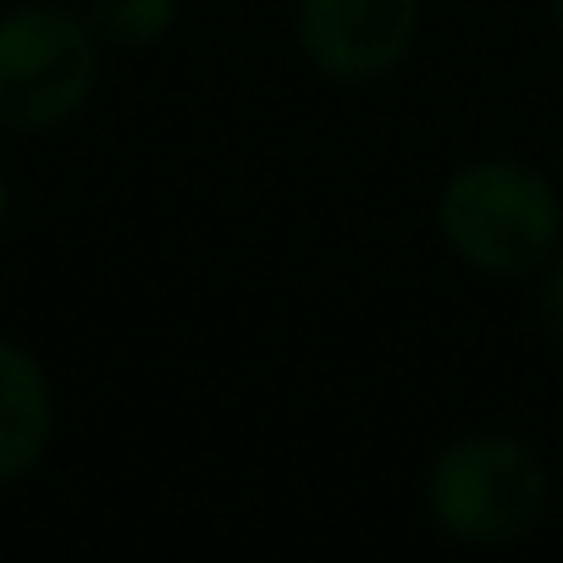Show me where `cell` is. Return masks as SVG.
I'll use <instances>...</instances> for the list:
<instances>
[{
    "instance_id": "ba28073f",
    "label": "cell",
    "mask_w": 563,
    "mask_h": 563,
    "mask_svg": "<svg viewBox=\"0 0 563 563\" xmlns=\"http://www.w3.org/2000/svg\"><path fill=\"white\" fill-rule=\"evenodd\" d=\"M552 23H558V34H563V0H552Z\"/></svg>"
},
{
    "instance_id": "6da1fadb",
    "label": "cell",
    "mask_w": 563,
    "mask_h": 563,
    "mask_svg": "<svg viewBox=\"0 0 563 563\" xmlns=\"http://www.w3.org/2000/svg\"><path fill=\"white\" fill-rule=\"evenodd\" d=\"M437 227L464 265L486 276H525L558 254L563 199L536 166L475 161L448 177Z\"/></svg>"
},
{
    "instance_id": "5b68a950",
    "label": "cell",
    "mask_w": 563,
    "mask_h": 563,
    "mask_svg": "<svg viewBox=\"0 0 563 563\" xmlns=\"http://www.w3.org/2000/svg\"><path fill=\"white\" fill-rule=\"evenodd\" d=\"M56 437V393L45 365L0 338V486L23 481Z\"/></svg>"
},
{
    "instance_id": "277c9868",
    "label": "cell",
    "mask_w": 563,
    "mask_h": 563,
    "mask_svg": "<svg viewBox=\"0 0 563 563\" xmlns=\"http://www.w3.org/2000/svg\"><path fill=\"white\" fill-rule=\"evenodd\" d=\"M426 0H294V34L310 67L332 84L393 73L420 40Z\"/></svg>"
},
{
    "instance_id": "8992f818",
    "label": "cell",
    "mask_w": 563,
    "mask_h": 563,
    "mask_svg": "<svg viewBox=\"0 0 563 563\" xmlns=\"http://www.w3.org/2000/svg\"><path fill=\"white\" fill-rule=\"evenodd\" d=\"M183 18V0H89V23L106 45L150 51L161 45Z\"/></svg>"
},
{
    "instance_id": "52a82bcc",
    "label": "cell",
    "mask_w": 563,
    "mask_h": 563,
    "mask_svg": "<svg viewBox=\"0 0 563 563\" xmlns=\"http://www.w3.org/2000/svg\"><path fill=\"white\" fill-rule=\"evenodd\" d=\"M541 327H547L552 343L563 349V254L547 260V282H541Z\"/></svg>"
},
{
    "instance_id": "3957f363",
    "label": "cell",
    "mask_w": 563,
    "mask_h": 563,
    "mask_svg": "<svg viewBox=\"0 0 563 563\" xmlns=\"http://www.w3.org/2000/svg\"><path fill=\"white\" fill-rule=\"evenodd\" d=\"M100 34L62 7H18L0 18V128L51 133L73 122L100 84Z\"/></svg>"
},
{
    "instance_id": "7a4b0ae2",
    "label": "cell",
    "mask_w": 563,
    "mask_h": 563,
    "mask_svg": "<svg viewBox=\"0 0 563 563\" xmlns=\"http://www.w3.org/2000/svg\"><path fill=\"white\" fill-rule=\"evenodd\" d=\"M547 497H552L547 464L525 442L497 431L448 442L426 475V508L437 530L470 547L519 541L547 514Z\"/></svg>"
}]
</instances>
